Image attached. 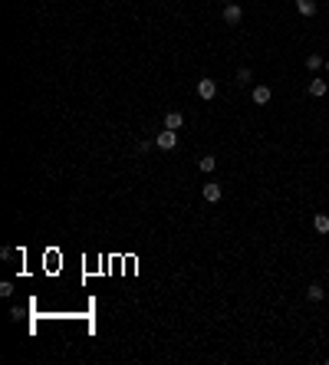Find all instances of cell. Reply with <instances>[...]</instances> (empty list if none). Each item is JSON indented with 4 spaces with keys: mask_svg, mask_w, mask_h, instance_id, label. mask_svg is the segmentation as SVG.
I'll return each instance as SVG.
<instances>
[{
    "mask_svg": "<svg viewBox=\"0 0 329 365\" xmlns=\"http://www.w3.org/2000/svg\"><path fill=\"white\" fill-rule=\"evenodd\" d=\"M326 72H329V59H326Z\"/></svg>",
    "mask_w": 329,
    "mask_h": 365,
    "instance_id": "cell-14",
    "label": "cell"
},
{
    "mask_svg": "<svg viewBox=\"0 0 329 365\" xmlns=\"http://www.w3.org/2000/svg\"><path fill=\"white\" fill-rule=\"evenodd\" d=\"M198 95H201L204 102H211L214 95H218V82L208 79V76H204V79H198Z\"/></svg>",
    "mask_w": 329,
    "mask_h": 365,
    "instance_id": "cell-1",
    "label": "cell"
},
{
    "mask_svg": "<svg viewBox=\"0 0 329 365\" xmlns=\"http://www.w3.org/2000/svg\"><path fill=\"white\" fill-rule=\"evenodd\" d=\"M181 125H184V115H181V112H164V128L178 132Z\"/></svg>",
    "mask_w": 329,
    "mask_h": 365,
    "instance_id": "cell-4",
    "label": "cell"
},
{
    "mask_svg": "<svg viewBox=\"0 0 329 365\" xmlns=\"http://www.w3.org/2000/svg\"><path fill=\"white\" fill-rule=\"evenodd\" d=\"M306 296H310V303H320V300H322V296H326V293H322V286H320V283H313V286H310V290H306Z\"/></svg>",
    "mask_w": 329,
    "mask_h": 365,
    "instance_id": "cell-12",
    "label": "cell"
},
{
    "mask_svg": "<svg viewBox=\"0 0 329 365\" xmlns=\"http://www.w3.org/2000/svg\"><path fill=\"white\" fill-rule=\"evenodd\" d=\"M296 10L303 16H313L316 13V0H296Z\"/></svg>",
    "mask_w": 329,
    "mask_h": 365,
    "instance_id": "cell-9",
    "label": "cell"
},
{
    "mask_svg": "<svg viewBox=\"0 0 329 365\" xmlns=\"http://www.w3.org/2000/svg\"><path fill=\"white\" fill-rule=\"evenodd\" d=\"M322 66H326V59H322V56H316V53L306 56V69H310V72H313V69H322Z\"/></svg>",
    "mask_w": 329,
    "mask_h": 365,
    "instance_id": "cell-10",
    "label": "cell"
},
{
    "mask_svg": "<svg viewBox=\"0 0 329 365\" xmlns=\"http://www.w3.org/2000/svg\"><path fill=\"white\" fill-rule=\"evenodd\" d=\"M250 79H254V72L247 69V66H244V69H237V82H240V86H247Z\"/></svg>",
    "mask_w": 329,
    "mask_h": 365,
    "instance_id": "cell-13",
    "label": "cell"
},
{
    "mask_svg": "<svg viewBox=\"0 0 329 365\" xmlns=\"http://www.w3.org/2000/svg\"><path fill=\"white\" fill-rule=\"evenodd\" d=\"M155 145H158V148H162V151H172L174 145H178V132H172V128H164V132H158Z\"/></svg>",
    "mask_w": 329,
    "mask_h": 365,
    "instance_id": "cell-2",
    "label": "cell"
},
{
    "mask_svg": "<svg viewBox=\"0 0 329 365\" xmlns=\"http://www.w3.org/2000/svg\"><path fill=\"white\" fill-rule=\"evenodd\" d=\"M313 227H316V234H329V214H316Z\"/></svg>",
    "mask_w": 329,
    "mask_h": 365,
    "instance_id": "cell-8",
    "label": "cell"
},
{
    "mask_svg": "<svg viewBox=\"0 0 329 365\" xmlns=\"http://www.w3.org/2000/svg\"><path fill=\"white\" fill-rule=\"evenodd\" d=\"M214 165H218V158H214V155H204V158H198V168H201L204 175H208V171H214Z\"/></svg>",
    "mask_w": 329,
    "mask_h": 365,
    "instance_id": "cell-11",
    "label": "cell"
},
{
    "mask_svg": "<svg viewBox=\"0 0 329 365\" xmlns=\"http://www.w3.org/2000/svg\"><path fill=\"white\" fill-rule=\"evenodd\" d=\"M224 20H228L230 26H237L244 20V10H240V3H234V0H228L224 3Z\"/></svg>",
    "mask_w": 329,
    "mask_h": 365,
    "instance_id": "cell-3",
    "label": "cell"
},
{
    "mask_svg": "<svg viewBox=\"0 0 329 365\" xmlns=\"http://www.w3.org/2000/svg\"><path fill=\"white\" fill-rule=\"evenodd\" d=\"M326 79H310V95H313V99H322V95H326Z\"/></svg>",
    "mask_w": 329,
    "mask_h": 365,
    "instance_id": "cell-7",
    "label": "cell"
},
{
    "mask_svg": "<svg viewBox=\"0 0 329 365\" xmlns=\"http://www.w3.org/2000/svg\"><path fill=\"white\" fill-rule=\"evenodd\" d=\"M204 201H208V204H218L220 201V184H204Z\"/></svg>",
    "mask_w": 329,
    "mask_h": 365,
    "instance_id": "cell-6",
    "label": "cell"
},
{
    "mask_svg": "<svg viewBox=\"0 0 329 365\" xmlns=\"http://www.w3.org/2000/svg\"><path fill=\"white\" fill-rule=\"evenodd\" d=\"M254 102H257V105H266V102H270V95H274V92H270V86H254Z\"/></svg>",
    "mask_w": 329,
    "mask_h": 365,
    "instance_id": "cell-5",
    "label": "cell"
}]
</instances>
